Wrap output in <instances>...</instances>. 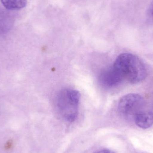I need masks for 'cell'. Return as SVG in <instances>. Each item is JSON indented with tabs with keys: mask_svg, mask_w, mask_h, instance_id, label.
<instances>
[{
	"mask_svg": "<svg viewBox=\"0 0 153 153\" xmlns=\"http://www.w3.org/2000/svg\"><path fill=\"white\" fill-rule=\"evenodd\" d=\"M93 153H116L113 151H111L108 149H101V150H97Z\"/></svg>",
	"mask_w": 153,
	"mask_h": 153,
	"instance_id": "obj_8",
	"label": "cell"
},
{
	"mask_svg": "<svg viewBox=\"0 0 153 153\" xmlns=\"http://www.w3.org/2000/svg\"><path fill=\"white\" fill-rule=\"evenodd\" d=\"M146 103L143 98L137 94L124 95L120 100L118 105L119 112L127 119H133L138 113L144 110Z\"/></svg>",
	"mask_w": 153,
	"mask_h": 153,
	"instance_id": "obj_3",
	"label": "cell"
},
{
	"mask_svg": "<svg viewBox=\"0 0 153 153\" xmlns=\"http://www.w3.org/2000/svg\"><path fill=\"white\" fill-rule=\"evenodd\" d=\"M112 67L122 80L137 83L145 78L146 70L144 64L136 56L128 53L120 55Z\"/></svg>",
	"mask_w": 153,
	"mask_h": 153,
	"instance_id": "obj_1",
	"label": "cell"
},
{
	"mask_svg": "<svg viewBox=\"0 0 153 153\" xmlns=\"http://www.w3.org/2000/svg\"><path fill=\"white\" fill-rule=\"evenodd\" d=\"M4 7L8 10H20L27 5V0H1Z\"/></svg>",
	"mask_w": 153,
	"mask_h": 153,
	"instance_id": "obj_6",
	"label": "cell"
},
{
	"mask_svg": "<svg viewBox=\"0 0 153 153\" xmlns=\"http://www.w3.org/2000/svg\"><path fill=\"white\" fill-rule=\"evenodd\" d=\"M147 14L149 18L152 20H153V1L150 4V7L148 9Z\"/></svg>",
	"mask_w": 153,
	"mask_h": 153,
	"instance_id": "obj_7",
	"label": "cell"
},
{
	"mask_svg": "<svg viewBox=\"0 0 153 153\" xmlns=\"http://www.w3.org/2000/svg\"><path fill=\"white\" fill-rule=\"evenodd\" d=\"M80 95L76 90L65 89L57 94L56 105L60 118L67 122H74L79 111Z\"/></svg>",
	"mask_w": 153,
	"mask_h": 153,
	"instance_id": "obj_2",
	"label": "cell"
},
{
	"mask_svg": "<svg viewBox=\"0 0 153 153\" xmlns=\"http://www.w3.org/2000/svg\"><path fill=\"white\" fill-rule=\"evenodd\" d=\"M134 120L139 127L144 129L149 128L153 125V112L145 109L135 116Z\"/></svg>",
	"mask_w": 153,
	"mask_h": 153,
	"instance_id": "obj_5",
	"label": "cell"
},
{
	"mask_svg": "<svg viewBox=\"0 0 153 153\" xmlns=\"http://www.w3.org/2000/svg\"><path fill=\"white\" fill-rule=\"evenodd\" d=\"M99 81L105 87H112L119 84L123 80L112 66L101 73Z\"/></svg>",
	"mask_w": 153,
	"mask_h": 153,
	"instance_id": "obj_4",
	"label": "cell"
}]
</instances>
